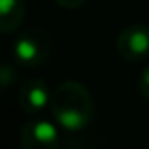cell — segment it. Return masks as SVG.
<instances>
[{
    "label": "cell",
    "instance_id": "obj_6",
    "mask_svg": "<svg viewBox=\"0 0 149 149\" xmlns=\"http://www.w3.org/2000/svg\"><path fill=\"white\" fill-rule=\"evenodd\" d=\"M25 19L23 0H0V30L2 34H13L21 29Z\"/></svg>",
    "mask_w": 149,
    "mask_h": 149
},
{
    "label": "cell",
    "instance_id": "obj_7",
    "mask_svg": "<svg viewBox=\"0 0 149 149\" xmlns=\"http://www.w3.org/2000/svg\"><path fill=\"white\" fill-rule=\"evenodd\" d=\"M0 79H2V87L4 89H10L11 83L17 81V74H15V68L10 64H4L2 70H0Z\"/></svg>",
    "mask_w": 149,
    "mask_h": 149
},
{
    "label": "cell",
    "instance_id": "obj_8",
    "mask_svg": "<svg viewBox=\"0 0 149 149\" xmlns=\"http://www.w3.org/2000/svg\"><path fill=\"white\" fill-rule=\"evenodd\" d=\"M138 91L143 96V100L149 102V64L142 70V74L138 77Z\"/></svg>",
    "mask_w": 149,
    "mask_h": 149
},
{
    "label": "cell",
    "instance_id": "obj_5",
    "mask_svg": "<svg viewBox=\"0 0 149 149\" xmlns=\"http://www.w3.org/2000/svg\"><path fill=\"white\" fill-rule=\"evenodd\" d=\"M19 108L30 117H36L44 111L45 108L51 104V93L47 89V83L44 79H38V77H32V79L25 81L19 89Z\"/></svg>",
    "mask_w": 149,
    "mask_h": 149
},
{
    "label": "cell",
    "instance_id": "obj_2",
    "mask_svg": "<svg viewBox=\"0 0 149 149\" xmlns=\"http://www.w3.org/2000/svg\"><path fill=\"white\" fill-rule=\"evenodd\" d=\"M11 55L19 66H25V68L42 66L44 62H47L51 55L49 34L38 26H30V29L23 30L11 45Z\"/></svg>",
    "mask_w": 149,
    "mask_h": 149
},
{
    "label": "cell",
    "instance_id": "obj_4",
    "mask_svg": "<svg viewBox=\"0 0 149 149\" xmlns=\"http://www.w3.org/2000/svg\"><path fill=\"white\" fill-rule=\"evenodd\" d=\"M115 51L127 62L146 61L149 57V26L142 23L125 26L117 34Z\"/></svg>",
    "mask_w": 149,
    "mask_h": 149
},
{
    "label": "cell",
    "instance_id": "obj_3",
    "mask_svg": "<svg viewBox=\"0 0 149 149\" xmlns=\"http://www.w3.org/2000/svg\"><path fill=\"white\" fill-rule=\"evenodd\" d=\"M58 125L51 123L49 119L36 115L26 121L19 134L21 149H58Z\"/></svg>",
    "mask_w": 149,
    "mask_h": 149
},
{
    "label": "cell",
    "instance_id": "obj_1",
    "mask_svg": "<svg viewBox=\"0 0 149 149\" xmlns=\"http://www.w3.org/2000/svg\"><path fill=\"white\" fill-rule=\"evenodd\" d=\"M51 115L66 132H81L95 117L93 95L83 83L66 79L51 91Z\"/></svg>",
    "mask_w": 149,
    "mask_h": 149
},
{
    "label": "cell",
    "instance_id": "obj_9",
    "mask_svg": "<svg viewBox=\"0 0 149 149\" xmlns=\"http://www.w3.org/2000/svg\"><path fill=\"white\" fill-rule=\"evenodd\" d=\"M85 2H87V0H55V4L64 8V10H77V8H81Z\"/></svg>",
    "mask_w": 149,
    "mask_h": 149
}]
</instances>
